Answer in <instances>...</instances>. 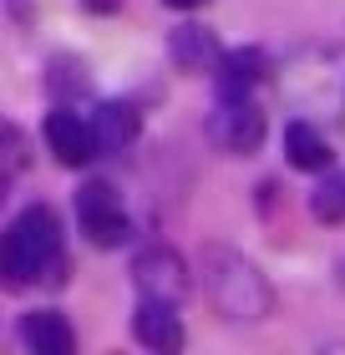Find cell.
I'll return each instance as SVG.
<instances>
[{"instance_id": "cell-7", "label": "cell", "mask_w": 345, "mask_h": 355, "mask_svg": "<svg viewBox=\"0 0 345 355\" xmlns=\"http://www.w3.org/2000/svg\"><path fill=\"white\" fill-rule=\"evenodd\" d=\"M133 284H137L142 300H168V304H178V300L188 295V264L178 259V249L153 244V249H142L137 259H133Z\"/></svg>"}, {"instance_id": "cell-14", "label": "cell", "mask_w": 345, "mask_h": 355, "mask_svg": "<svg viewBox=\"0 0 345 355\" xmlns=\"http://www.w3.org/2000/svg\"><path fill=\"white\" fill-rule=\"evenodd\" d=\"M310 214L320 223H340L345 218V173H325V183L310 193Z\"/></svg>"}, {"instance_id": "cell-5", "label": "cell", "mask_w": 345, "mask_h": 355, "mask_svg": "<svg viewBox=\"0 0 345 355\" xmlns=\"http://www.w3.org/2000/svg\"><path fill=\"white\" fill-rule=\"evenodd\" d=\"M76 223H81V234H87L96 249H117V244L133 239V223H127L122 193L112 188L107 178L81 183V193H76Z\"/></svg>"}, {"instance_id": "cell-10", "label": "cell", "mask_w": 345, "mask_h": 355, "mask_svg": "<svg viewBox=\"0 0 345 355\" xmlns=\"http://www.w3.org/2000/svg\"><path fill=\"white\" fill-rule=\"evenodd\" d=\"M285 157L305 173H330V142L310 117H294L285 127Z\"/></svg>"}, {"instance_id": "cell-11", "label": "cell", "mask_w": 345, "mask_h": 355, "mask_svg": "<svg viewBox=\"0 0 345 355\" xmlns=\"http://www.w3.org/2000/svg\"><path fill=\"white\" fill-rule=\"evenodd\" d=\"M92 122H96V137H102V153H127L142 132L137 107H127V102H102L92 112Z\"/></svg>"}, {"instance_id": "cell-16", "label": "cell", "mask_w": 345, "mask_h": 355, "mask_svg": "<svg viewBox=\"0 0 345 355\" xmlns=\"http://www.w3.org/2000/svg\"><path fill=\"white\" fill-rule=\"evenodd\" d=\"M81 6H87V10H96V15H112V10L122 6V0H81Z\"/></svg>"}, {"instance_id": "cell-3", "label": "cell", "mask_w": 345, "mask_h": 355, "mask_svg": "<svg viewBox=\"0 0 345 355\" xmlns=\"http://www.w3.org/2000/svg\"><path fill=\"white\" fill-rule=\"evenodd\" d=\"M203 289L213 300V310L234 325H254L274 310V289L259 274L254 259H244L234 249H203Z\"/></svg>"}, {"instance_id": "cell-8", "label": "cell", "mask_w": 345, "mask_h": 355, "mask_svg": "<svg viewBox=\"0 0 345 355\" xmlns=\"http://www.w3.org/2000/svg\"><path fill=\"white\" fill-rule=\"evenodd\" d=\"M133 335H137V345L158 350V355H178V350H183V320H178V304L142 300L137 315H133Z\"/></svg>"}, {"instance_id": "cell-9", "label": "cell", "mask_w": 345, "mask_h": 355, "mask_svg": "<svg viewBox=\"0 0 345 355\" xmlns=\"http://www.w3.org/2000/svg\"><path fill=\"white\" fill-rule=\"evenodd\" d=\"M15 335H21V345L31 355H71L76 350V330L67 325L61 310H31V315H21Z\"/></svg>"}, {"instance_id": "cell-12", "label": "cell", "mask_w": 345, "mask_h": 355, "mask_svg": "<svg viewBox=\"0 0 345 355\" xmlns=\"http://www.w3.org/2000/svg\"><path fill=\"white\" fill-rule=\"evenodd\" d=\"M173 61L183 71H219L224 46L213 41V31H203V26H178L173 31Z\"/></svg>"}, {"instance_id": "cell-17", "label": "cell", "mask_w": 345, "mask_h": 355, "mask_svg": "<svg viewBox=\"0 0 345 355\" xmlns=\"http://www.w3.org/2000/svg\"><path fill=\"white\" fill-rule=\"evenodd\" d=\"M162 6H173V10H193V6H203V0H162Z\"/></svg>"}, {"instance_id": "cell-15", "label": "cell", "mask_w": 345, "mask_h": 355, "mask_svg": "<svg viewBox=\"0 0 345 355\" xmlns=\"http://www.w3.org/2000/svg\"><path fill=\"white\" fill-rule=\"evenodd\" d=\"M46 87H51L61 102H67V96H81L92 82H87V67H81V61H71V56H56L51 61V71H46Z\"/></svg>"}, {"instance_id": "cell-4", "label": "cell", "mask_w": 345, "mask_h": 355, "mask_svg": "<svg viewBox=\"0 0 345 355\" xmlns=\"http://www.w3.org/2000/svg\"><path fill=\"white\" fill-rule=\"evenodd\" d=\"M208 137L228 157H249L264 142V112H259V102L249 92H224L219 87V102L208 112Z\"/></svg>"}, {"instance_id": "cell-6", "label": "cell", "mask_w": 345, "mask_h": 355, "mask_svg": "<svg viewBox=\"0 0 345 355\" xmlns=\"http://www.w3.org/2000/svg\"><path fill=\"white\" fill-rule=\"evenodd\" d=\"M46 148L56 153V163L61 168H87L96 153H102V137H96V122L92 117H81V112L71 107H56L51 117H46Z\"/></svg>"}, {"instance_id": "cell-1", "label": "cell", "mask_w": 345, "mask_h": 355, "mask_svg": "<svg viewBox=\"0 0 345 355\" xmlns=\"http://www.w3.org/2000/svg\"><path fill=\"white\" fill-rule=\"evenodd\" d=\"M279 92L300 112L345 117V46L340 41H310L279 61Z\"/></svg>"}, {"instance_id": "cell-2", "label": "cell", "mask_w": 345, "mask_h": 355, "mask_svg": "<svg viewBox=\"0 0 345 355\" xmlns=\"http://www.w3.org/2000/svg\"><path fill=\"white\" fill-rule=\"evenodd\" d=\"M61 264V223L46 203L21 208L6 223V239H0V274H6L10 289H26L46 279Z\"/></svg>"}, {"instance_id": "cell-13", "label": "cell", "mask_w": 345, "mask_h": 355, "mask_svg": "<svg viewBox=\"0 0 345 355\" xmlns=\"http://www.w3.org/2000/svg\"><path fill=\"white\" fill-rule=\"evenodd\" d=\"M269 71V61H264V51H254V46H244V51H224V61H219V87L224 92H249L259 76Z\"/></svg>"}, {"instance_id": "cell-18", "label": "cell", "mask_w": 345, "mask_h": 355, "mask_svg": "<svg viewBox=\"0 0 345 355\" xmlns=\"http://www.w3.org/2000/svg\"><path fill=\"white\" fill-rule=\"evenodd\" d=\"M340 122H345V117H340Z\"/></svg>"}]
</instances>
